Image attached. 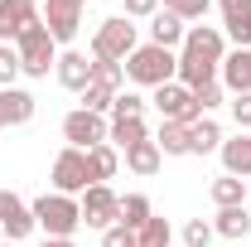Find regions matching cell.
Segmentation results:
<instances>
[{
  "mask_svg": "<svg viewBox=\"0 0 251 247\" xmlns=\"http://www.w3.org/2000/svg\"><path fill=\"white\" fill-rule=\"evenodd\" d=\"M34 117V97L25 88H0V126H25Z\"/></svg>",
  "mask_w": 251,
  "mask_h": 247,
  "instance_id": "13",
  "label": "cell"
},
{
  "mask_svg": "<svg viewBox=\"0 0 251 247\" xmlns=\"http://www.w3.org/2000/svg\"><path fill=\"white\" fill-rule=\"evenodd\" d=\"M213 204H218V209H237V204H247V185H242L237 175L213 180Z\"/></svg>",
  "mask_w": 251,
  "mask_h": 247,
  "instance_id": "26",
  "label": "cell"
},
{
  "mask_svg": "<svg viewBox=\"0 0 251 247\" xmlns=\"http://www.w3.org/2000/svg\"><path fill=\"white\" fill-rule=\"evenodd\" d=\"M159 0H126V20H155Z\"/></svg>",
  "mask_w": 251,
  "mask_h": 247,
  "instance_id": "35",
  "label": "cell"
},
{
  "mask_svg": "<svg viewBox=\"0 0 251 247\" xmlns=\"http://www.w3.org/2000/svg\"><path fill=\"white\" fill-rule=\"evenodd\" d=\"M213 243V223H203V218H193L184 228V247H208Z\"/></svg>",
  "mask_w": 251,
  "mask_h": 247,
  "instance_id": "34",
  "label": "cell"
},
{
  "mask_svg": "<svg viewBox=\"0 0 251 247\" xmlns=\"http://www.w3.org/2000/svg\"><path fill=\"white\" fill-rule=\"evenodd\" d=\"M29 209H34V223H39L49 238H73L77 223H82V209L73 204V194H58V189H53V194H39Z\"/></svg>",
  "mask_w": 251,
  "mask_h": 247,
  "instance_id": "3",
  "label": "cell"
},
{
  "mask_svg": "<svg viewBox=\"0 0 251 247\" xmlns=\"http://www.w3.org/2000/svg\"><path fill=\"white\" fill-rule=\"evenodd\" d=\"M87 185H92V180H87V151H73V146H68V151L53 160V189H58V194H82Z\"/></svg>",
  "mask_w": 251,
  "mask_h": 247,
  "instance_id": "9",
  "label": "cell"
},
{
  "mask_svg": "<svg viewBox=\"0 0 251 247\" xmlns=\"http://www.w3.org/2000/svg\"><path fill=\"white\" fill-rule=\"evenodd\" d=\"M140 112H145V97H140V93H116V102H111V117H116V122L140 117Z\"/></svg>",
  "mask_w": 251,
  "mask_h": 247,
  "instance_id": "31",
  "label": "cell"
},
{
  "mask_svg": "<svg viewBox=\"0 0 251 247\" xmlns=\"http://www.w3.org/2000/svg\"><path fill=\"white\" fill-rule=\"evenodd\" d=\"M222 165H227V175H251V136L247 131L237 141H222Z\"/></svg>",
  "mask_w": 251,
  "mask_h": 247,
  "instance_id": "22",
  "label": "cell"
},
{
  "mask_svg": "<svg viewBox=\"0 0 251 247\" xmlns=\"http://www.w3.org/2000/svg\"><path fill=\"white\" fill-rule=\"evenodd\" d=\"M193 102H198V112H213L222 102V88L218 83H208V88H193Z\"/></svg>",
  "mask_w": 251,
  "mask_h": 247,
  "instance_id": "36",
  "label": "cell"
},
{
  "mask_svg": "<svg viewBox=\"0 0 251 247\" xmlns=\"http://www.w3.org/2000/svg\"><path fill=\"white\" fill-rule=\"evenodd\" d=\"M15 78H20V54L0 44V88H15Z\"/></svg>",
  "mask_w": 251,
  "mask_h": 247,
  "instance_id": "33",
  "label": "cell"
},
{
  "mask_svg": "<svg viewBox=\"0 0 251 247\" xmlns=\"http://www.w3.org/2000/svg\"><path fill=\"white\" fill-rule=\"evenodd\" d=\"M106 141H116L121 151H130L135 141H150V131H145L140 117H126V122H111V136H106Z\"/></svg>",
  "mask_w": 251,
  "mask_h": 247,
  "instance_id": "27",
  "label": "cell"
},
{
  "mask_svg": "<svg viewBox=\"0 0 251 247\" xmlns=\"http://www.w3.org/2000/svg\"><path fill=\"white\" fill-rule=\"evenodd\" d=\"M179 83H184L188 93L218 83V63H198V59H188V54H179Z\"/></svg>",
  "mask_w": 251,
  "mask_h": 247,
  "instance_id": "19",
  "label": "cell"
},
{
  "mask_svg": "<svg viewBox=\"0 0 251 247\" xmlns=\"http://www.w3.org/2000/svg\"><path fill=\"white\" fill-rule=\"evenodd\" d=\"M15 54H20V73H29V78H49V68H58V44H53L44 20H34L15 39Z\"/></svg>",
  "mask_w": 251,
  "mask_h": 247,
  "instance_id": "2",
  "label": "cell"
},
{
  "mask_svg": "<svg viewBox=\"0 0 251 247\" xmlns=\"http://www.w3.org/2000/svg\"><path fill=\"white\" fill-rule=\"evenodd\" d=\"M184 54L188 59H198V63H218L227 59V44H222V34L218 30H208V25H193V30H184Z\"/></svg>",
  "mask_w": 251,
  "mask_h": 247,
  "instance_id": "11",
  "label": "cell"
},
{
  "mask_svg": "<svg viewBox=\"0 0 251 247\" xmlns=\"http://www.w3.org/2000/svg\"><path fill=\"white\" fill-rule=\"evenodd\" d=\"M44 247H73V238H44Z\"/></svg>",
  "mask_w": 251,
  "mask_h": 247,
  "instance_id": "39",
  "label": "cell"
},
{
  "mask_svg": "<svg viewBox=\"0 0 251 247\" xmlns=\"http://www.w3.org/2000/svg\"><path fill=\"white\" fill-rule=\"evenodd\" d=\"M150 44H159V49L184 44V20H179V15H169V10H159L155 20H150Z\"/></svg>",
  "mask_w": 251,
  "mask_h": 247,
  "instance_id": "17",
  "label": "cell"
},
{
  "mask_svg": "<svg viewBox=\"0 0 251 247\" xmlns=\"http://www.w3.org/2000/svg\"><path fill=\"white\" fill-rule=\"evenodd\" d=\"M188 146H193V155L222 151V126H218V122H208V117H198V122L188 126Z\"/></svg>",
  "mask_w": 251,
  "mask_h": 247,
  "instance_id": "21",
  "label": "cell"
},
{
  "mask_svg": "<svg viewBox=\"0 0 251 247\" xmlns=\"http://www.w3.org/2000/svg\"><path fill=\"white\" fill-rule=\"evenodd\" d=\"M159 160H164V155H159L155 141H135V146L126 151V165H130L135 175H145V180H150V175H159Z\"/></svg>",
  "mask_w": 251,
  "mask_h": 247,
  "instance_id": "20",
  "label": "cell"
},
{
  "mask_svg": "<svg viewBox=\"0 0 251 247\" xmlns=\"http://www.w3.org/2000/svg\"><path fill=\"white\" fill-rule=\"evenodd\" d=\"M82 5H87V0H49V5H44V25H49V34H53V44H68V39H77Z\"/></svg>",
  "mask_w": 251,
  "mask_h": 247,
  "instance_id": "8",
  "label": "cell"
},
{
  "mask_svg": "<svg viewBox=\"0 0 251 247\" xmlns=\"http://www.w3.org/2000/svg\"><path fill=\"white\" fill-rule=\"evenodd\" d=\"M0 247H15V243H0Z\"/></svg>",
  "mask_w": 251,
  "mask_h": 247,
  "instance_id": "40",
  "label": "cell"
},
{
  "mask_svg": "<svg viewBox=\"0 0 251 247\" xmlns=\"http://www.w3.org/2000/svg\"><path fill=\"white\" fill-rule=\"evenodd\" d=\"M77 209H82V223H87V228H101V233H106V228H116V218H121V199L106 185H87Z\"/></svg>",
  "mask_w": 251,
  "mask_h": 247,
  "instance_id": "5",
  "label": "cell"
},
{
  "mask_svg": "<svg viewBox=\"0 0 251 247\" xmlns=\"http://www.w3.org/2000/svg\"><path fill=\"white\" fill-rule=\"evenodd\" d=\"M116 165H121V160H116L111 146H92V151H87V180H92V185H106V180L116 175Z\"/></svg>",
  "mask_w": 251,
  "mask_h": 247,
  "instance_id": "23",
  "label": "cell"
},
{
  "mask_svg": "<svg viewBox=\"0 0 251 247\" xmlns=\"http://www.w3.org/2000/svg\"><path fill=\"white\" fill-rule=\"evenodd\" d=\"M159 107V117L164 122H184V126H193L203 112H198V102H193V93H188L184 83H164V88H155V97H150Z\"/></svg>",
  "mask_w": 251,
  "mask_h": 247,
  "instance_id": "7",
  "label": "cell"
},
{
  "mask_svg": "<svg viewBox=\"0 0 251 247\" xmlns=\"http://www.w3.org/2000/svg\"><path fill=\"white\" fill-rule=\"evenodd\" d=\"M213 233H222V238H247V233H251V214H247V204H237V209H218Z\"/></svg>",
  "mask_w": 251,
  "mask_h": 247,
  "instance_id": "24",
  "label": "cell"
},
{
  "mask_svg": "<svg viewBox=\"0 0 251 247\" xmlns=\"http://www.w3.org/2000/svg\"><path fill=\"white\" fill-rule=\"evenodd\" d=\"M222 83L232 88V97L251 93V49H237V54L222 59Z\"/></svg>",
  "mask_w": 251,
  "mask_h": 247,
  "instance_id": "15",
  "label": "cell"
},
{
  "mask_svg": "<svg viewBox=\"0 0 251 247\" xmlns=\"http://www.w3.org/2000/svg\"><path fill=\"white\" fill-rule=\"evenodd\" d=\"M155 146H159V155H193V146H188V126H184V122H159Z\"/></svg>",
  "mask_w": 251,
  "mask_h": 247,
  "instance_id": "18",
  "label": "cell"
},
{
  "mask_svg": "<svg viewBox=\"0 0 251 247\" xmlns=\"http://www.w3.org/2000/svg\"><path fill=\"white\" fill-rule=\"evenodd\" d=\"M135 247H174L169 243V218H150V223L135 233Z\"/></svg>",
  "mask_w": 251,
  "mask_h": 247,
  "instance_id": "29",
  "label": "cell"
},
{
  "mask_svg": "<svg viewBox=\"0 0 251 247\" xmlns=\"http://www.w3.org/2000/svg\"><path fill=\"white\" fill-rule=\"evenodd\" d=\"M121 228H130V233H140L145 223H150V199L145 194H126L121 199V218H116Z\"/></svg>",
  "mask_w": 251,
  "mask_h": 247,
  "instance_id": "25",
  "label": "cell"
},
{
  "mask_svg": "<svg viewBox=\"0 0 251 247\" xmlns=\"http://www.w3.org/2000/svg\"><path fill=\"white\" fill-rule=\"evenodd\" d=\"M34 20H39L34 0H0V44H5V39H20Z\"/></svg>",
  "mask_w": 251,
  "mask_h": 247,
  "instance_id": "12",
  "label": "cell"
},
{
  "mask_svg": "<svg viewBox=\"0 0 251 247\" xmlns=\"http://www.w3.org/2000/svg\"><path fill=\"white\" fill-rule=\"evenodd\" d=\"M174 73H179V54L159 49V44H135V54L126 59V78L140 88H164V83H174Z\"/></svg>",
  "mask_w": 251,
  "mask_h": 247,
  "instance_id": "1",
  "label": "cell"
},
{
  "mask_svg": "<svg viewBox=\"0 0 251 247\" xmlns=\"http://www.w3.org/2000/svg\"><path fill=\"white\" fill-rule=\"evenodd\" d=\"M63 136L73 141V151H92V146H106V136H111V126L101 122L97 112H68L63 117Z\"/></svg>",
  "mask_w": 251,
  "mask_h": 247,
  "instance_id": "6",
  "label": "cell"
},
{
  "mask_svg": "<svg viewBox=\"0 0 251 247\" xmlns=\"http://www.w3.org/2000/svg\"><path fill=\"white\" fill-rule=\"evenodd\" d=\"M135 54V25L126 20V15H111V20H101V30L92 39V59H106V63H126Z\"/></svg>",
  "mask_w": 251,
  "mask_h": 247,
  "instance_id": "4",
  "label": "cell"
},
{
  "mask_svg": "<svg viewBox=\"0 0 251 247\" xmlns=\"http://www.w3.org/2000/svg\"><path fill=\"white\" fill-rule=\"evenodd\" d=\"M164 10L179 15V20H203L208 15V0H164Z\"/></svg>",
  "mask_w": 251,
  "mask_h": 247,
  "instance_id": "32",
  "label": "cell"
},
{
  "mask_svg": "<svg viewBox=\"0 0 251 247\" xmlns=\"http://www.w3.org/2000/svg\"><path fill=\"white\" fill-rule=\"evenodd\" d=\"M92 83H97V88H106V93H121L126 68H121V63H106V59H92Z\"/></svg>",
  "mask_w": 251,
  "mask_h": 247,
  "instance_id": "28",
  "label": "cell"
},
{
  "mask_svg": "<svg viewBox=\"0 0 251 247\" xmlns=\"http://www.w3.org/2000/svg\"><path fill=\"white\" fill-rule=\"evenodd\" d=\"M222 5V25H227V34L242 44V49H251V0H218Z\"/></svg>",
  "mask_w": 251,
  "mask_h": 247,
  "instance_id": "14",
  "label": "cell"
},
{
  "mask_svg": "<svg viewBox=\"0 0 251 247\" xmlns=\"http://www.w3.org/2000/svg\"><path fill=\"white\" fill-rule=\"evenodd\" d=\"M111 102H116V93H106V88H97V83H87L82 88V112H111Z\"/></svg>",
  "mask_w": 251,
  "mask_h": 247,
  "instance_id": "30",
  "label": "cell"
},
{
  "mask_svg": "<svg viewBox=\"0 0 251 247\" xmlns=\"http://www.w3.org/2000/svg\"><path fill=\"white\" fill-rule=\"evenodd\" d=\"M0 228H5V238L10 243H20V238H29L34 228V209L20 199V194H10V189H0Z\"/></svg>",
  "mask_w": 251,
  "mask_h": 247,
  "instance_id": "10",
  "label": "cell"
},
{
  "mask_svg": "<svg viewBox=\"0 0 251 247\" xmlns=\"http://www.w3.org/2000/svg\"><path fill=\"white\" fill-rule=\"evenodd\" d=\"M58 83L73 88V93H82V88L92 83V63H87V54H58Z\"/></svg>",
  "mask_w": 251,
  "mask_h": 247,
  "instance_id": "16",
  "label": "cell"
},
{
  "mask_svg": "<svg viewBox=\"0 0 251 247\" xmlns=\"http://www.w3.org/2000/svg\"><path fill=\"white\" fill-rule=\"evenodd\" d=\"M232 117H237V126H242V131H247V126H251V93L232 97Z\"/></svg>",
  "mask_w": 251,
  "mask_h": 247,
  "instance_id": "38",
  "label": "cell"
},
{
  "mask_svg": "<svg viewBox=\"0 0 251 247\" xmlns=\"http://www.w3.org/2000/svg\"><path fill=\"white\" fill-rule=\"evenodd\" d=\"M101 247H135V233L116 223V228H106V233H101Z\"/></svg>",
  "mask_w": 251,
  "mask_h": 247,
  "instance_id": "37",
  "label": "cell"
}]
</instances>
